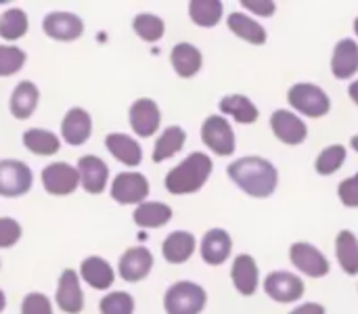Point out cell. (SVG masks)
Listing matches in <instances>:
<instances>
[{
  "label": "cell",
  "instance_id": "1",
  "mask_svg": "<svg viewBox=\"0 0 358 314\" xmlns=\"http://www.w3.org/2000/svg\"><path fill=\"white\" fill-rule=\"evenodd\" d=\"M229 178L250 197L266 199L279 187V172L277 168L258 155H248L233 162L227 170Z\"/></svg>",
  "mask_w": 358,
  "mask_h": 314
},
{
  "label": "cell",
  "instance_id": "2",
  "mask_svg": "<svg viewBox=\"0 0 358 314\" xmlns=\"http://www.w3.org/2000/svg\"><path fill=\"white\" fill-rule=\"evenodd\" d=\"M212 170H214V162L206 153L195 151L166 174V180H164L166 191L172 195L197 193L203 189V185L212 176Z\"/></svg>",
  "mask_w": 358,
  "mask_h": 314
},
{
  "label": "cell",
  "instance_id": "3",
  "mask_svg": "<svg viewBox=\"0 0 358 314\" xmlns=\"http://www.w3.org/2000/svg\"><path fill=\"white\" fill-rule=\"evenodd\" d=\"M208 304V294L201 285L191 281H178L168 287L164 296V308L168 314H201Z\"/></svg>",
  "mask_w": 358,
  "mask_h": 314
},
{
  "label": "cell",
  "instance_id": "4",
  "mask_svg": "<svg viewBox=\"0 0 358 314\" xmlns=\"http://www.w3.org/2000/svg\"><path fill=\"white\" fill-rule=\"evenodd\" d=\"M287 101L294 111H300L306 117H323L331 109V99L329 94L310 82H298L287 90Z\"/></svg>",
  "mask_w": 358,
  "mask_h": 314
},
{
  "label": "cell",
  "instance_id": "5",
  "mask_svg": "<svg viewBox=\"0 0 358 314\" xmlns=\"http://www.w3.org/2000/svg\"><path fill=\"white\" fill-rule=\"evenodd\" d=\"M201 141L218 157H229L237 149L235 132H233L231 124L224 120V115H210V117L203 120V124H201Z\"/></svg>",
  "mask_w": 358,
  "mask_h": 314
},
{
  "label": "cell",
  "instance_id": "6",
  "mask_svg": "<svg viewBox=\"0 0 358 314\" xmlns=\"http://www.w3.org/2000/svg\"><path fill=\"white\" fill-rule=\"evenodd\" d=\"M289 260L302 275H306L310 279H321L329 273L327 256L313 243H304V241L294 243L289 248Z\"/></svg>",
  "mask_w": 358,
  "mask_h": 314
},
{
  "label": "cell",
  "instance_id": "7",
  "mask_svg": "<svg viewBox=\"0 0 358 314\" xmlns=\"http://www.w3.org/2000/svg\"><path fill=\"white\" fill-rule=\"evenodd\" d=\"M264 292L271 300L279 304H292L304 296V281L294 273L275 271L268 273V277L264 279Z\"/></svg>",
  "mask_w": 358,
  "mask_h": 314
},
{
  "label": "cell",
  "instance_id": "8",
  "mask_svg": "<svg viewBox=\"0 0 358 314\" xmlns=\"http://www.w3.org/2000/svg\"><path fill=\"white\" fill-rule=\"evenodd\" d=\"M34 176L31 170L17 159L0 162V195L4 197H21L31 189Z\"/></svg>",
  "mask_w": 358,
  "mask_h": 314
},
{
  "label": "cell",
  "instance_id": "9",
  "mask_svg": "<svg viewBox=\"0 0 358 314\" xmlns=\"http://www.w3.org/2000/svg\"><path fill=\"white\" fill-rule=\"evenodd\" d=\"M149 195V180L138 172H122L113 178L111 197L122 206L145 204Z\"/></svg>",
  "mask_w": 358,
  "mask_h": 314
},
{
  "label": "cell",
  "instance_id": "10",
  "mask_svg": "<svg viewBox=\"0 0 358 314\" xmlns=\"http://www.w3.org/2000/svg\"><path fill=\"white\" fill-rule=\"evenodd\" d=\"M271 130L281 143H285L289 147H298L308 138V128H306L304 120L287 109H277L271 115Z\"/></svg>",
  "mask_w": 358,
  "mask_h": 314
},
{
  "label": "cell",
  "instance_id": "11",
  "mask_svg": "<svg viewBox=\"0 0 358 314\" xmlns=\"http://www.w3.org/2000/svg\"><path fill=\"white\" fill-rule=\"evenodd\" d=\"M42 185L50 195H71L80 185V174L69 164H50L42 170Z\"/></svg>",
  "mask_w": 358,
  "mask_h": 314
},
{
  "label": "cell",
  "instance_id": "12",
  "mask_svg": "<svg viewBox=\"0 0 358 314\" xmlns=\"http://www.w3.org/2000/svg\"><path fill=\"white\" fill-rule=\"evenodd\" d=\"M162 124V111L155 101L138 99L130 107V126L141 138H149L157 132Z\"/></svg>",
  "mask_w": 358,
  "mask_h": 314
},
{
  "label": "cell",
  "instance_id": "13",
  "mask_svg": "<svg viewBox=\"0 0 358 314\" xmlns=\"http://www.w3.org/2000/svg\"><path fill=\"white\" fill-rule=\"evenodd\" d=\"M201 260L210 266L224 264L233 254V239L224 229H210L199 245Z\"/></svg>",
  "mask_w": 358,
  "mask_h": 314
},
{
  "label": "cell",
  "instance_id": "14",
  "mask_svg": "<svg viewBox=\"0 0 358 314\" xmlns=\"http://www.w3.org/2000/svg\"><path fill=\"white\" fill-rule=\"evenodd\" d=\"M42 29L46 36L63 42H71L82 36L84 21L73 13H50L42 21Z\"/></svg>",
  "mask_w": 358,
  "mask_h": 314
},
{
  "label": "cell",
  "instance_id": "15",
  "mask_svg": "<svg viewBox=\"0 0 358 314\" xmlns=\"http://www.w3.org/2000/svg\"><path fill=\"white\" fill-rule=\"evenodd\" d=\"M153 269V254L147 248H130L120 258V277L128 283L143 281Z\"/></svg>",
  "mask_w": 358,
  "mask_h": 314
},
{
  "label": "cell",
  "instance_id": "16",
  "mask_svg": "<svg viewBox=\"0 0 358 314\" xmlns=\"http://www.w3.org/2000/svg\"><path fill=\"white\" fill-rule=\"evenodd\" d=\"M78 174H80L82 187L90 195H99L107 187L109 168L105 166V162L101 157H96V155H84V157L78 159Z\"/></svg>",
  "mask_w": 358,
  "mask_h": 314
},
{
  "label": "cell",
  "instance_id": "17",
  "mask_svg": "<svg viewBox=\"0 0 358 314\" xmlns=\"http://www.w3.org/2000/svg\"><path fill=\"white\" fill-rule=\"evenodd\" d=\"M231 279H233L235 290L241 296H245V298L254 296L258 290V279H260V271H258L256 260L250 254H239L233 262Z\"/></svg>",
  "mask_w": 358,
  "mask_h": 314
},
{
  "label": "cell",
  "instance_id": "18",
  "mask_svg": "<svg viewBox=\"0 0 358 314\" xmlns=\"http://www.w3.org/2000/svg\"><path fill=\"white\" fill-rule=\"evenodd\" d=\"M57 304L67 314H78L84 308V294L80 290V279H78V273L71 269L61 273L59 290H57Z\"/></svg>",
  "mask_w": 358,
  "mask_h": 314
},
{
  "label": "cell",
  "instance_id": "19",
  "mask_svg": "<svg viewBox=\"0 0 358 314\" xmlns=\"http://www.w3.org/2000/svg\"><path fill=\"white\" fill-rule=\"evenodd\" d=\"M90 132H92V120H90V115L82 107L69 109L67 115L61 122V134H63L65 143L71 145V147L84 145L90 138Z\"/></svg>",
  "mask_w": 358,
  "mask_h": 314
},
{
  "label": "cell",
  "instance_id": "20",
  "mask_svg": "<svg viewBox=\"0 0 358 314\" xmlns=\"http://www.w3.org/2000/svg\"><path fill=\"white\" fill-rule=\"evenodd\" d=\"M358 71V44L352 38H344L336 44L331 57V73L338 80L355 78Z\"/></svg>",
  "mask_w": 358,
  "mask_h": 314
},
{
  "label": "cell",
  "instance_id": "21",
  "mask_svg": "<svg viewBox=\"0 0 358 314\" xmlns=\"http://www.w3.org/2000/svg\"><path fill=\"white\" fill-rule=\"evenodd\" d=\"M170 61H172L174 71L180 78H193L199 73V69L203 65V55L197 46H193L189 42H178L170 52Z\"/></svg>",
  "mask_w": 358,
  "mask_h": 314
},
{
  "label": "cell",
  "instance_id": "22",
  "mask_svg": "<svg viewBox=\"0 0 358 314\" xmlns=\"http://www.w3.org/2000/svg\"><path fill=\"white\" fill-rule=\"evenodd\" d=\"M197 241L191 233L187 231H174L166 237L164 245H162V254L166 258V262L170 264H182L187 262L193 254H195Z\"/></svg>",
  "mask_w": 358,
  "mask_h": 314
},
{
  "label": "cell",
  "instance_id": "23",
  "mask_svg": "<svg viewBox=\"0 0 358 314\" xmlns=\"http://www.w3.org/2000/svg\"><path fill=\"white\" fill-rule=\"evenodd\" d=\"M227 27L237 36V38H241V40H245V42H250V44H256V46H262V44H266V29L256 21V19H252L250 15H245V13H239V10H235V13H231L229 17H227Z\"/></svg>",
  "mask_w": 358,
  "mask_h": 314
},
{
  "label": "cell",
  "instance_id": "24",
  "mask_svg": "<svg viewBox=\"0 0 358 314\" xmlns=\"http://www.w3.org/2000/svg\"><path fill=\"white\" fill-rule=\"evenodd\" d=\"M105 145H107L109 153L117 162H122L126 166H138L143 162V149H141V145L132 136H128V134L111 132V134H107Z\"/></svg>",
  "mask_w": 358,
  "mask_h": 314
},
{
  "label": "cell",
  "instance_id": "25",
  "mask_svg": "<svg viewBox=\"0 0 358 314\" xmlns=\"http://www.w3.org/2000/svg\"><path fill=\"white\" fill-rule=\"evenodd\" d=\"M218 109L224 115H231L235 122L239 124H254L260 117L258 107L252 103V99H248L245 94H229L224 99H220Z\"/></svg>",
  "mask_w": 358,
  "mask_h": 314
},
{
  "label": "cell",
  "instance_id": "26",
  "mask_svg": "<svg viewBox=\"0 0 358 314\" xmlns=\"http://www.w3.org/2000/svg\"><path fill=\"white\" fill-rule=\"evenodd\" d=\"M336 258L350 277L358 275V239L352 231H340L336 237Z\"/></svg>",
  "mask_w": 358,
  "mask_h": 314
},
{
  "label": "cell",
  "instance_id": "27",
  "mask_svg": "<svg viewBox=\"0 0 358 314\" xmlns=\"http://www.w3.org/2000/svg\"><path fill=\"white\" fill-rule=\"evenodd\" d=\"M187 143V132L180 128V126H170L166 128L159 138L155 141V147H153V162L159 164V162H166L170 157H174L176 153L182 151Z\"/></svg>",
  "mask_w": 358,
  "mask_h": 314
},
{
  "label": "cell",
  "instance_id": "28",
  "mask_svg": "<svg viewBox=\"0 0 358 314\" xmlns=\"http://www.w3.org/2000/svg\"><path fill=\"white\" fill-rule=\"evenodd\" d=\"M82 279L94 290H109L113 285L115 275L107 260L99 256H90L82 262Z\"/></svg>",
  "mask_w": 358,
  "mask_h": 314
},
{
  "label": "cell",
  "instance_id": "29",
  "mask_svg": "<svg viewBox=\"0 0 358 314\" xmlns=\"http://www.w3.org/2000/svg\"><path fill=\"white\" fill-rule=\"evenodd\" d=\"M38 99H40V92L36 88V84H31V82L17 84V88L10 94V113L17 120H27L36 111Z\"/></svg>",
  "mask_w": 358,
  "mask_h": 314
},
{
  "label": "cell",
  "instance_id": "30",
  "mask_svg": "<svg viewBox=\"0 0 358 314\" xmlns=\"http://www.w3.org/2000/svg\"><path fill=\"white\" fill-rule=\"evenodd\" d=\"M172 220V208L162 201H145L134 210V222L143 229H157Z\"/></svg>",
  "mask_w": 358,
  "mask_h": 314
},
{
  "label": "cell",
  "instance_id": "31",
  "mask_svg": "<svg viewBox=\"0 0 358 314\" xmlns=\"http://www.w3.org/2000/svg\"><path fill=\"white\" fill-rule=\"evenodd\" d=\"M191 21L199 27H216L222 19V2L220 0H193L189 2Z\"/></svg>",
  "mask_w": 358,
  "mask_h": 314
},
{
  "label": "cell",
  "instance_id": "32",
  "mask_svg": "<svg viewBox=\"0 0 358 314\" xmlns=\"http://www.w3.org/2000/svg\"><path fill=\"white\" fill-rule=\"evenodd\" d=\"M23 145L34 155H55L61 149L59 136L52 134V132H48V130H40V128L27 130L23 134Z\"/></svg>",
  "mask_w": 358,
  "mask_h": 314
},
{
  "label": "cell",
  "instance_id": "33",
  "mask_svg": "<svg viewBox=\"0 0 358 314\" xmlns=\"http://www.w3.org/2000/svg\"><path fill=\"white\" fill-rule=\"evenodd\" d=\"M27 31V15L21 8H8L0 15V38L19 40Z\"/></svg>",
  "mask_w": 358,
  "mask_h": 314
},
{
  "label": "cell",
  "instance_id": "34",
  "mask_svg": "<svg viewBox=\"0 0 358 314\" xmlns=\"http://www.w3.org/2000/svg\"><path fill=\"white\" fill-rule=\"evenodd\" d=\"M132 27L136 31L138 38H143L145 42H157L164 38V31H166V23L162 17L157 15H149V13H141L134 17L132 21Z\"/></svg>",
  "mask_w": 358,
  "mask_h": 314
},
{
  "label": "cell",
  "instance_id": "35",
  "mask_svg": "<svg viewBox=\"0 0 358 314\" xmlns=\"http://www.w3.org/2000/svg\"><path fill=\"white\" fill-rule=\"evenodd\" d=\"M346 162V147L344 145H331L327 149H323L315 162V170L321 176H331L336 174Z\"/></svg>",
  "mask_w": 358,
  "mask_h": 314
},
{
  "label": "cell",
  "instance_id": "36",
  "mask_svg": "<svg viewBox=\"0 0 358 314\" xmlns=\"http://www.w3.org/2000/svg\"><path fill=\"white\" fill-rule=\"evenodd\" d=\"M99 308H101V314H132L134 300L126 292H113L101 300Z\"/></svg>",
  "mask_w": 358,
  "mask_h": 314
},
{
  "label": "cell",
  "instance_id": "37",
  "mask_svg": "<svg viewBox=\"0 0 358 314\" xmlns=\"http://www.w3.org/2000/svg\"><path fill=\"white\" fill-rule=\"evenodd\" d=\"M25 63V52L17 46H0V76L17 73Z\"/></svg>",
  "mask_w": 358,
  "mask_h": 314
},
{
  "label": "cell",
  "instance_id": "38",
  "mask_svg": "<svg viewBox=\"0 0 358 314\" xmlns=\"http://www.w3.org/2000/svg\"><path fill=\"white\" fill-rule=\"evenodd\" d=\"M338 197L346 208H358V172L340 183Z\"/></svg>",
  "mask_w": 358,
  "mask_h": 314
},
{
  "label": "cell",
  "instance_id": "39",
  "mask_svg": "<svg viewBox=\"0 0 358 314\" xmlns=\"http://www.w3.org/2000/svg\"><path fill=\"white\" fill-rule=\"evenodd\" d=\"M21 239V227L13 218H0V248H13Z\"/></svg>",
  "mask_w": 358,
  "mask_h": 314
},
{
  "label": "cell",
  "instance_id": "40",
  "mask_svg": "<svg viewBox=\"0 0 358 314\" xmlns=\"http://www.w3.org/2000/svg\"><path fill=\"white\" fill-rule=\"evenodd\" d=\"M21 314H52V308L44 294H29L21 304Z\"/></svg>",
  "mask_w": 358,
  "mask_h": 314
},
{
  "label": "cell",
  "instance_id": "41",
  "mask_svg": "<svg viewBox=\"0 0 358 314\" xmlns=\"http://www.w3.org/2000/svg\"><path fill=\"white\" fill-rule=\"evenodd\" d=\"M241 6L252 10L254 15H260V17H271L277 10V4L273 0H243Z\"/></svg>",
  "mask_w": 358,
  "mask_h": 314
},
{
  "label": "cell",
  "instance_id": "42",
  "mask_svg": "<svg viewBox=\"0 0 358 314\" xmlns=\"http://www.w3.org/2000/svg\"><path fill=\"white\" fill-rule=\"evenodd\" d=\"M289 314H325V306L317 302H306L298 308H294Z\"/></svg>",
  "mask_w": 358,
  "mask_h": 314
},
{
  "label": "cell",
  "instance_id": "43",
  "mask_svg": "<svg viewBox=\"0 0 358 314\" xmlns=\"http://www.w3.org/2000/svg\"><path fill=\"white\" fill-rule=\"evenodd\" d=\"M348 94H350L352 103H355V105H358V80H355V82L348 86Z\"/></svg>",
  "mask_w": 358,
  "mask_h": 314
},
{
  "label": "cell",
  "instance_id": "44",
  "mask_svg": "<svg viewBox=\"0 0 358 314\" xmlns=\"http://www.w3.org/2000/svg\"><path fill=\"white\" fill-rule=\"evenodd\" d=\"M350 147H352V149L358 153V134H355V136L350 138Z\"/></svg>",
  "mask_w": 358,
  "mask_h": 314
},
{
  "label": "cell",
  "instance_id": "45",
  "mask_svg": "<svg viewBox=\"0 0 358 314\" xmlns=\"http://www.w3.org/2000/svg\"><path fill=\"white\" fill-rule=\"evenodd\" d=\"M4 306H6V298H4V294H2V290H0V313L4 311Z\"/></svg>",
  "mask_w": 358,
  "mask_h": 314
},
{
  "label": "cell",
  "instance_id": "46",
  "mask_svg": "<svg viewBox=\"0 0 358 314\" xmlns=\"http://www.w3.org/2000/svg\"><path fill=\"white\" fill-rule=\"evenodd\" d=\"M355 34H357V36H358V17H357V19H355Z\"/></svg>",
  "mask_w": 358,
  "mask_h": 314
}]
</instances>
